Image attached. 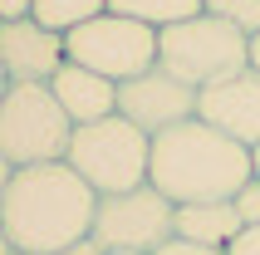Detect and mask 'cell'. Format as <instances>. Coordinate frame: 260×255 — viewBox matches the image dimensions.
Masks as SVG:
<instances>
[{
    "instance_id": "cell-12",
    "label": "cell",
    "mask_w": 260,
    "mask_h": 255,
    "mask_svg": "<svg viewBox=\"0 0 260 255\" xmlns=\"http://www.w3.org/2000/svg\"><path fill=\"white\" fill-rule=\"evenodd\" d=\"M241 226L246 221L236 216V201H187V206H177V236L182 241H197V245L226 250Z\"/></svg>"
},
{
    "instance_id": "cell-18",
    "label": "cell",
    "mask_w": 260,
    "mask_h": 255,
    "mask_svg": "<svg viewBox=\"0 0 260 255\" xmlns=\"http://www.w3.org/2000/svg\"><path fill=\"white\" fill-rule=\"evenodd\" d=\"M226 255H260V226H241L236 241L226 245Z\"/></svg>"
},
{
    "instance_id": "cell-27",
    "label": "cell",
    "mask_w": 260,
    "mask_h": 255,
    "mask_svg": "<svg viewBox=\"0 0 260 255\" xmlns=\"http://www.w3.org/2000/svg\"><path fill=\"white\" fill-rule=\"evenodd\" d=\"M15 255H35V250H15Z\"/></svg>"
},
{
    "instance_id": "cell-14",
    "label": "cell",
    "mask_w": 260,
    "mask_h": 255,
    "mask_svg": "<svg viewBox=\"0 0 260 255\" xmlns=\"http://www.w3.org/2000/svg\"><path fill=\"white\" fill-rule=\"evenodd\" d=\"M103 10H108V0H35L29 5V15L54 35H69V29H79L84 20H93Z\"/></svg>"
},
{
    "instance_id": "cell-11",
    "label": "cell",
    "mask_w": 260,
    "mask_h": 255,
    "mask_svg": "<svg viewBox=\"0 0 260 255\" xmlns=\"http://www.w3.org/2000/svg\"><path fill=\"white\" fill-rule=\"evenodd\" d=\"M49 93L59 99V108L69 113L74 128L118 113V84L103 79V74H93V69H84V64H74V59L59 64V74L49 79Z\"/></svg>"
},
{
    "instance_id": "cell-10",
    "label": "cell",
    "mask_w": 260,
    "mask_h": 255,
    "mask_svg": "<svg viewBox=\"0 0 260 255\" xmlns=\"http://www.w3.org/2000/svg\"><path fill=\"white\" fill-rule=\"evenodd\" d=\"M197 118L221 128L226 138L255 147L260 142V69H241L197 93Z\"/></svg>"
},
{
    "instance_id": "cell-16",
    "label": "cell",
    "mask_w": 260,
    "mask_h": 255,
    "mask_svg": "<svg viewBox=\"0 0 260 255\" xmlns=\"http://www.w3.org/2000/svg\"><path fill=\"white\" fill-rule=\"evenodd\" d=\"M231 201H236V216H241L246 226H260V182H255V177H250Z\"/></svg>"
},
{
    "instance_id": "cell-3",
    "label": "cell",
    "mask_w": 260,
    "mask_h": 255,
    "mask_svg": "<svg viewBox=\"0 0 260 255\" xmlns=\"http://www.w3.org/2000/svg\"><path fill=\"white\" fill-rule=\"evenodd\" d=\"M157 64L202 93V88L250 69V35L236 29L231 20L202 10L191 20H177V25L157 29Z\"/></svg>"
},
{
    "instance_id": "cell-6",
    "label": "cell",
    "mask_w": 260,
    "mask_h": 255,
    "mask_svg": "<svg viewBox=\"0 0 260 255\" xmlns=\"http://www.w3.org/2000/svg\"><path fill=\"white\" fill-rule=\"evenodd\" d=\"M64 59L123 84V79L147 74L157 64V29L143 25V20L103 10V15H93V20H84L79 29L64 35Z\"/></svg>"
},
{
    "instance_id": "cell-2",
    "label": "cell",
    "mask_w": 260,
    "mask_h": 255,
    "mask_svg": "<svg viewBox=\"0 0 260 255\" xmlns=\"http://www.w3.org/2000/svg\"><path fill=\"white\" fill-rule=\"evenodd\" d=\"M250 147L226 138L221 128L202 118H182V123L162 128L152 138V162H147V182L157 186L172 206L187 201H231L250 182Z\"/></svg>"
},
{
    "instance_id": "cell-21",
    "label": "cell",
    "mask_w": 260,
    "mask_h": 255,
    "mask_svg": "<svg viewBox=\"0 0 260 255\" xmlns=\"http://www.w3.org/2000/svg\"><path fill=\"white\" fill-rule=\"evenodd\" d=\"M10 177H15V167H10V157L0 152V201H5V186H10Z\"/></svg>"
},
{
    "instance_id": "cell-13",
    "label": "cell",
    "mask_w": 260,
    "mask_h": 255,
    "mask_svg": "<svg viewBox=\"0 0 260 255\" xmlns=\"http://www.w3.org/2000/svg\"><path fill=\"white\" fill-rule=\"evenodd\" d=\"M113 15H128V20H143L152 29H167L177 20H191L202 15V0H108Z\"/></svg>"
},
{
    "instance_id": "cell-20",
    "label": "cell",
    "mask_w": 260,
    "mask_h": 255,
    "mask_svg": "<svg viewBox=\"0 0 260 255\" xmlns=\"http://www.w3.org/2000/svg\"><path fill=\"white\" fill-rule=\"evenodd\" d=\"M29 5L35 0H0V20H20V15H29Z\"/></svg>"
},
{
    "instance_id": "cell-25",
    "label": "cell",
    "mask_w": 260,
    "mask_h": 255,
    "mask_svg": "<svg viewBox=\"0 0 260 255\" xmlns=\"http://www.w3.org/2000/svg\"><path fill=\"white\" fill-rule=\"evenodd\" d=\"M5 88H10V79H5V69H0V99H5Z\"/></svg>"
},
{
    "instance_id": "cell-8",
    "label": "cell",
    "mask_w": 260,
    "mask_h": 255,
    "mask_svg": "<svg viewBox=\"0 0 260 255\" xmlns=\"http://www.w3.org/2000/svg\"><path fill=\"white\" fill-rule=\"evenodd\" d=\"M118 113L128 123H138L147 138H157L162 128L197 118V88L182 84L177 74H167L162 64H152L147 74H133L118 84Z\"/></svg>"
},
{
    "instance_id": "cell-7",
    "label": "cell",
    "mask_w": 260,
    "mask_h": 255,
    "mask_svg": "<svg viewBox=\"0 0 260 255\" xmlns=\"http://www.w3.org/2000/svg\"><path fill=\"white\" fill-rule=\"evenodd\" d=\"M88 236L103 250L152 255L162 241L177 236V206L152 182L133 186V192H108V197H99V211H93V231Z\"/></svg>"
},
{
    "instance_id": "cell-19",
    "label": "cell",
    "mask_w": 260,
    "mask_h": 255,
    "mask_svg": "<svg viewBox=\"0 0 260 255\" xmlns=\"http://www.w3.org/2000/svg\"><path fill=\"white\" fill-rule=\"evenodd\" d=\"M54 255H103V245L93 241V236H84V241H74V245H64V250H54Z\"/></svg>"
},
{
    "instance_id": "cell-22",
    "label": "cell",
    "mask_w": 260,
    "mask_h": 255,
    "mask_svg": "<svg viewBox=\"0 0 260 255\" xmlns=\"http://www.w3.org/2000/svg\"><path fill=\"white\" fill-rule=\"evenodd\" d=\"M250 69H260V35H250Z\"/></svg>"
},
{
    "instance_id": "cell-15",
    "label": "cell",
    "mask_w": 260,
    "mask_h": 255,
    "mask_svg": "<svg viewBox=\"0 0 260 255\" xmlns=\"http://www.w3.org/2000/svg\"><path fill=\"white\" fill-rule=\"evenodd\" d=\"M202 10L231 20V25L246 29V35H260V0H202Z\"/></svg>"
},
{
    "instance_id": "cell-26",
    "label": "cell",
    "mask_w": 260,
    "mask_h": 255,
    "mask_svg": "<svg viewBox=\"0 0 260 255\" xmlns=\"http://www.w3.org/2000/svg\"><path fill=\"white\" fill-rule=\"evenodd\" d=\"M103 255H133V250H103Z\"/></svg>"
},
{
    "instance_id": "cell-9",
    "label": "cell",
    "mask_w": 260,
    "mask_h": 255,
    "mask_svg": "<svg viewBox=\"0 0 260 255\" xmlns=\"http://www.w3.org/2000/svg\"><path fill=\"white\" fill-rule=\"evenodd\" d=\"M64 64V35L44 29L35 15L0 20V69L10 84H49Z\"/></svg>"
},
{
    "instance_id": "cell-5",
    "label": "cell",
    "mask_w": 260,
    "mask_h": 255,
    "mask_svg": "<svg viewBox=\"0 0 260 255\" xmlns=\"http://www.w3.org/2000/svg\"><path fill=\"white\" fill-rule=\"evenodd\" d=\"M74 138L69 113L59 108L49 84H10L0 99V152L10 167H35V162H64Z\"/></svg>"
},
{
    "instance_id": "cell-4",
    "label": "cell",
    "mask_w": 260,
    "mask_h": 255,
    "mask_svg": "<svg viewBox=\"0 0 260 255\" xmlns=\"http://www.w3.org/2000/svg\"><path fill=\"white\" fill-rule=\"evenodd\" d=\"M79 177H84L99 197L108 192H133L147 182V162H152V138L123 113H108L99 123H79L64 152Z\"/></svg>"
},
{
    "instance_id": "cell-23",
    "label": "cell",
    "mask_w": 260,
    "mask_h": 255,
    "mask_svg": "<svg viewBox=\"0 0 260 255\" xmlns=\"http://www.w3.org/2000/svg\"><path fill=\"white\" fill-rule=\"evenodd\" d=\"M250 172H255V182H260V142L250 147Z\"/></svg>"
},
{
    "instance_id": "cell-24",
    "label": "cell",
    "mask_w": 260,
    "mask_h": 255,
    "mask_svg": "<svg viewBox=\"0 0 260 255\" xmlns=\"http://www.w3.org/2000/svg\"><path fill=\"white\" fill-rule=\"evenodd\" d=\"M0 255H15V245H10V236L0 231Z\"/></svg>"
},
{
    "instance_id": "cell-1",
    "label": "cell",
    "mask_w": 260,
    "mask_h": 255,
    "mask_svg": "<svg viewBox=\"0 0 260 255\" xmlns=\"http://www.w3.org/2000/svg\"><path fill=\"white\" fill-rule=\"evenodd\" d=\"M93 211H99V192L69 162H35V167H15L0 201V231L10 236L15 250L54 255L93 231Z\"/></svg>"
},
{
    "instance_id": "cell-17",
    "label": "cell",
    "mask_w": 260,
    "mask_h": 255,
    "mask_svg": "<svg viewBox=\"0 0 260 255\" xmlns=\"http://www.w3.org/2000/svg\"><path fill=\"white\" fill-rule=\"evenodd\" d=\"M152 255H226V250H216V245H197V241H182V236H172V241H162Z\"/></svg>"
}]
</instances>
